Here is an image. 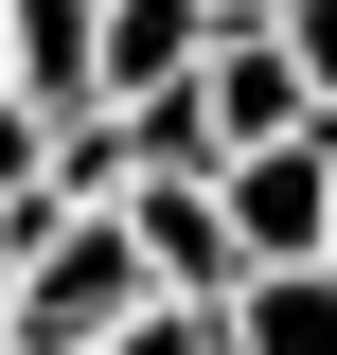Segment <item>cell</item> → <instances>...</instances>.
I'll use <instances>...</instances> for the list:
<instances>
[{"instance_id":"cell-6","label":"cell","mask_w":337,"mask_h":355,"mask_svg":"<svg viewBox=\"0 0 337 355\" xmlns=\"http://www.w3.org/2000/svg\"><path fill=\"white\" fill-rule=\"evenodd\" d=\"M266 36H284V71H302V107H320V125H337V0H284Z\"/></svg>"},{"instance_id":"cell-9","label":"cell","mask_w":337,"mask_h":355,"mask_svg":"<svg viewBox=\"0 0 337 355\" xmlns=\"http://www.w3.org/2000/svg\"><path fill=\"white\" fill-rule=\"evenodd\" d=\"M196 18H284V0H196Z\"/></svg>"},{"instance_id":"cell-3","label":"cell","mask_w":337,"mask_h":355,"mask_svg":"<svg viewBox=\"0 0 337 355\" xmlns=\"http://www.w3.org/2000/svg\"><path fill=\"white\" fill-rule=\"evenodd\" d=\"M89 18H107V0H0V89H18V125H89Z\"/></svg>"},{"instance_id":"cell-10","label":"cell","mask_w":337,"mask_h":355,"mask_svg":"<svg viewBox=\"0 0 337 355\" xmlns=\"http://www.w3.org/2000/svg\"><path fill=\"white\" fill-rule=\"evenodd\" d=\"M320 266H337V196H320Z\"/></svg>"},{"instance_id":"cell-5","label":"cell","mask_w":337,"mask_h":355,"mask_svg":"<svg viewBox=\"0 0 337 355\" xmlns=\"http://www.w3.org/2000/svg\"><path fill=\"white\" fill-rule=\"evenodd\" d=\"M213 320H231V355H337V266H249Z\"/></svg>"},{"instance_id":"cell-2","label":"cell","mask_w":337,"mask_h":355,"mask_svg":"<svg viewBox=\"0 0 337 355\" xmlns=\"http://www.w3.org/2000/svg\"><path fill=\"white\" fill-rule=\"evenodd\" d=\"M320 196H337V142L302 125V142H266V160L213 178V231H231L249 266H320Z\"/></svg>"},{"instance_id":"cell-4","label":"cell","mask_w":337,"mask_h":355,"mask_svg":"<svg viewBox=\"0 0 337 355\" xmlns=\"http://www.w3.org/2000/svg\"><path fill=\"white\" fill-rule=\"evenodd\" d=\"M196 0H107V18H89V125H107V107H142V89H178L196 71Z\"/></svg>"},{"instance_id":"cell-7","label":"cell","mask_w":337,"mask_h":355,"mask_svg":"<svg viewBox=\"0 0 337 355\" xmlns=\"http://www.w3.org/2000/svg\"><path fill=\"white\" fill-rule=\"evenodd\" d=\"M107 355H231V320H196V302H142V320H125Z\"/></svg>"},{"instance_id":"cell-8","label":"cell","mask_w":337,"mask_h":355,"mask_svg":"<svg viewBox=\"0 0 337 355\" xmlns=\"http://www.w3.org/2000/svg\"><path fill=\"white\" fill-rule=\"evenodd\" d=\"M36 214V125H18V107H0V231Z\"/></svg>"},{"instance_id":"cell-1","label":"cell","mask_w":337,"mask_h":355,"mask_svg":"<svg viewBox=\"0 0 337 355\" xmlns=\"http://www.w3.org/2000/svg\"><path fill=\"white\" fill-rule=\"evenodd\" d=\"M178 89H196V125H213V178H231V160H266V142H302V125H320V107H302V71H284V36H266V18H213V36H196V71H178Z\"/></svg>"},{"instance_id":"cell-11","label":"cell","mask_w":337,"mask_h":355,"mask_svg":"<svg viewBox=\"0 0 337 355\" xmlns=\"http://www.w3.org/2000/svg\"><path fill=\"white\" fill-rule=\"evenodd\" d=\"M0 355H18V302H0Z\"/></svg>"}]
</instances>
